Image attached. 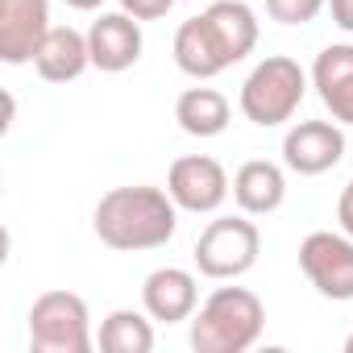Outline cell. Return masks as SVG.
Wrapping results in <instances>:
<instances>
[{
	"label": "cell",
	"instance_id": "obj_1",
	"mask_svg": "<svg viewBox=\"0 0 353 353\" xmlns=\"http://www.w3.org/2000/svg\"><path fill=\"white\" fill-rule=\"evenodd\" d=\"M258 17L245 0H216L200 17L183 21L174 34V67L192 79H212L254 54Z\"/></svg>",
	"mask_w": 353,
	"mask_h": 353
},
{
	"label": "cell",
	"instance_id": "obj_2",
	"mask_svg": "<svg viewBox=\"0 0 353 353\" xmlns=\"http://www.w3.org/2000/svg\"><path fill=\"white\" fill-rule=\"evenodd\" d=\"M92 229L108 250L141 254L158 250L179 229V204L162 188H112L92 212Z\"/></svg>",
	"mask_w": 353,
	"mask_h": 353
},
{
	"label": "cell",
	"instance_id": "obj_3",
	"mask_svg": "<svg viewBox=\"0 0 353 353\" xmlns=\"http://www.w3.org/2000/svg\"><path fill=\"white\" fill-rule=\"evenodd\" d=\"M266 328V307L250 287H216L192 316L196 353H245Z\"/></svg>",
	"mask_w": 353,
	"mask_h": 353
},
{
	"label": "cell",
	"instance_id": "obj_4",
	"mask_svg": "<svg viewBox=\"0 0 353 353\" xmlns=\"http://www.w3.org/2000/svg\"><path fill=\"white\" fill-rule=\"evenodd\" d=\"M303 92H307V71L287 54H270L245 75L241 112L258 129H274L295 117V108L303 104Z\"/></svg>",
	"mask_w": 353,
	"mask_h": 353
},
{
	"label": "cell",
	"instance_id": "obj_5",
	"mask_svg": "<svg viewBox=\"0 0 353 353\" xmlns=\"http://www.w3.org/2000/svg\"><path fill=\"white\" fill-rule=\"evenodd\" d=\"M92 312L75 291H42L30 307L34 353H92Z\"/></svg>",
	"mask_w": 353,
	"mask_h": 353
},
{
	"label": "cell",
	"instance_id": "obj_6",
	"mask_svg": "<svg viewBox=\"0 0 353 353\" xmlns=\"http://www.w3.org/2000/svg\"><path fill=\"white\" fill-rule=\"evenodd\" d=\"M262 254V233L258 225L241 212V216H216L208 221V229L196 241V270L204 279H241L254 270Z\"/></svg>",
	"mask_w": 353,
	"mask_h": 353
},
{
	"label": "cell",
	"instance_id": "obj_7",
	"mask_svg": "<svg viewBox=\"0 0 353 353\" xmlns=\"http://www.w3.org/2000/svg\"><path fill=\"white\" fill-rule=\"evenodd\" d=\"M299 270L324 299L349 303L353 299V237L328 233V229L307 233L299 241Z\"/></svg>",
	"mask_w": 353,
	"mask_h": 353
},
{
	"label": "cell",
	"instance_id": "obj_8",
	"mask_svg": "<svg viewBox=\"0 0 353 353\" xmlns=\"http://www.w3.org/2000/svg\"><path fill=\"white\" fill-rule=\"evenodd\" d=\"M166 192L170 200L179 204L183 212H196V216H208V212H221V204L229 200L233 183L216 158L208 154H183L170 162V174H166Z\"/></svg>",
	"mask_w": 353,
	"mask_h": 353
},
{
	"label": "cell",
	"instance_id": "obj_9",
	"mask_svg": "<svg viewBox=\"0 0 353 353\" xmlns=\"http://www.w3.org/2000/svg\"><path fill=\"white\" fill-rule=\"evenodd\" d=\"M345 158L341 121H295L283 137V162L295 174H324Z\"/></svg>",
	"mask_w": 353,
	"mask_h": 353
},
{
	"label": "cell",
	"instance_id": "obj_10",
	"mask_svg": "<svg viewBox=\"0 0 353 353\" xmlns=\"http://www.w3.org/2000/svg\"><path fill=\"white\" fill-rule=\"evenodd\" d=\"M50 34V0H0V59L9 67L34 63Z\"/></svg>",
	"mask_w": 353,
	"mask_h": 353
},
{
	"label": "cell",
	"instance_id": "obj_11",
	"mask_svg": "<svg viewBox=\"0 0 353 353\" xmlns=\"http://www.w3.org/2000/svg\"><path fill=\"white\" fill-rule=\"evenodd\" d=\"M141 26L133 13H100L88 30V50H92V67L104 75H121L141 59Z\"/></svg>",
	"mask_w": 353,
	"mask_h": 353
},
{
	"label": "cell",
	"instance_id": "obj_12",
	"mask_svg": "<svg viewBox=\"0 0 353 353\" xmlns=\"http://www.w3.org/2000/svg\"><path fill=\"white\" fill-rule=\"evenodd\" d=\"M196 303H200V287H196V274L183 270V266H158L141 283V307L158 324L192 320L196 316Z\"/></svg>",
	"mask_w": 353,
	"mask_h": 353
},
{
	"label": "cell",
	"instance_id": "obj_13",
	"mask_svg": "<svg viewBox=\"0 0 353 353\" xmlns=\"http://www.w3.org/2000/svg\"><path fill=\"white\" fill-rule=\"evenodd\" d=\"M312 88L332 121L353 125V42H332L312 63Z\"/></svg>",
	"mask_w": 353,
	"mask_h": 353
},
{
	"label": "cell",
	"instance_id": "obj_14",
	"mask_svg": "<svg viewBox=\"0 0 353 353\" xmlns=\"http://www.w3.org/2000/svg\"><path fill=\"white\" fill-rule=\"evenodd\" d=\"M233 200L245 216H270L283 208L287 200V174L279 162H266V158H254V162H241L237 174H233Z\"/></svg>",
	"mask_w": 353,
	"mask_h": 353
},
{
	"label": "cell",
	"instance_id": "obj_15",
	"mask_svg": "<svg viewBox=\"0 0 353 353\" xmlns=\"http://www.w3.org/2000/svg\"><path fill=\"white\" fill-rule=\"evenodd\" d=\"M92 67V50H88V34L71 30V26H50V34L42 38L38 54H34V71L46 83H71Z\"/></svg>",
	"mask_w": 353,
	"mask_h": 353
},
{
	"label": "cell",
	"instance_id": "obj_16",
	"mask_svg": "<svg viewBox=\"0 0 353 353\" xmlns=\"http://www.w3.org/2000/svg\"><path fill=\"white\" fill-rule=\"evenodd\" d=\"M229 100L216 88H188L179 100H174V121L188 137H221L229 129Z\"/></svg>",
	"mask_w": 353,
	"mask_h": 353
},
{
	"label": "cell",
	"instance_id": "obj_17",
	"mask_svg": "<svg viewBox=\"0 0 353 353\" xmlns=\"http://www.w3.org/2000/svg\"><path fill=\"white\" fill-rule=\"evenodd\" d=\"M96 345L104 353H150L154 349V324H150V312H133V307H117L104 316L100 324V336Z\"/></svg>",
	"mask_w": 353,
	"mask_h": 353
},
{
	"label": "cell",
	"instance_id": "obj_18",
	"mask_svg": "<svg viewBox=\"0 0 353 353\" xmlns=\"http://www.w3.org/2000/svg\"><path fill=\"white\" fill-rule=\"evenodd\" d=\"M328 0H266V13L279 21V26H307L324 13Z\"/></svg>",
	"mask_w": 353,
	"mask_h": 353
},
{
	"label": "cell",
	"instance_id": "obj_19",
	"mask_svg": "<svg viewBox=\"0 0 353 353\" xmlns=\"http://www.w3.org/2000/svg\"><path fill=\"white\" fill-rule=\"evenodd\" d=\"M179 0H121V9L125 13H133L137 21H158V17H166Z\"/></svg>",
	"mask_w": 353,
	"mask_h": 353
},
{
	"label": "cell",
	"instance_id": "obj_20",
	"mask_svg": "<svg viewBox=\"0 0 353 353\" xmlns=\"http://www.w3.org/2000/svg\"><path fill=\"white\" fill-rule=\"evenodd\" d=\"M336 221H341V233L353 237V179L345 183V192H341V200H336Z\"/></svg>",
	"mask_w": 353,
	"mask_h": 353
},
{
	"label": "cell",
	"instance_id": "obj_21",
	"mask_svg": "<svg viewBox=\"0 0 353 353\" xmlns=\"http://www.w3.org/2000/svg\"><path fill=\"white\" fill-rule=\"evenodd\" d=\"M328 13H332V26L353 34V0H328Z\"/></svg>",
	"mask_w": 353,
	"mask_h": 353
},
{
	"label": "cell",
	"instance_id": "obj_22",
	"mask_svg": "<svg viewBox=\"0 0 353 353\" xmlns=\"http://www.w3.org/2000/svg\"><path fill=\"white\" fill-rule=\"evenodd\" d=\"M63 5H71V9H79V13H96L104 0H63Z\"/></svg>",
	"mask_w": 353,
	"mask_h": 353
},
{
	"label": "cell",
	"instance_id": "obj_23",
	"mask_svg": "<svg viewBox=\"0 0 353 353\" xmlns=\"http://www.w3.org/2000/svg\"><path fill=\"white\" fill-rule=\"evenodd\" d=\"M345 353H353V332H349V336H345Z\"/></svg>",
	"mask_w": 353,
	"mask_h": 353
}]
</instances>
